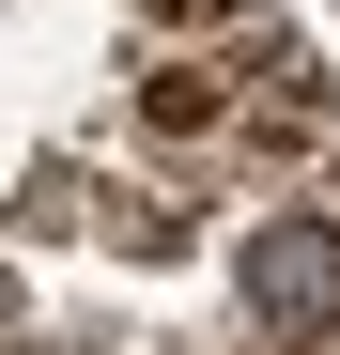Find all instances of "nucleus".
Returning a JSON list of instances; mask_svg holds the SVG:
<instances>
[{"instance_id": "f257e3e1", "label": "nucleus", "mask_w": 340, "mask_h": 355, "mask_svg": "<svg viewBox=\"0 0 340 355\" xmlns=\"http://www.w3.org/2000/svg\"><path fill=\"white\" fill-rule=\"evenodd\" d=\"M232 309L278 355H340V186L325 201H263L232 232Z\"/></svg>"}]
</instances>
